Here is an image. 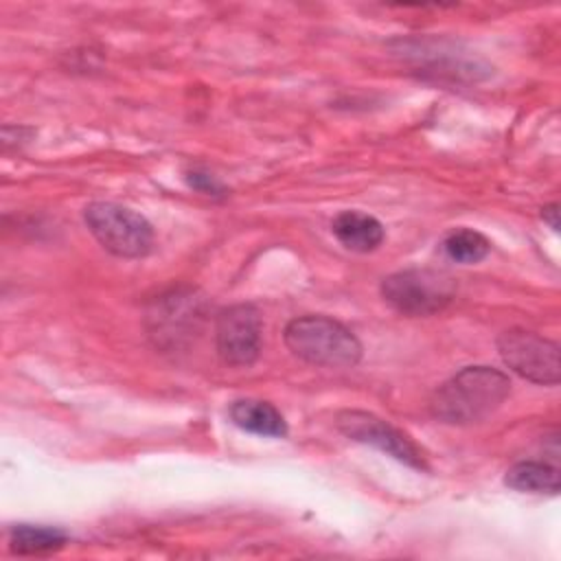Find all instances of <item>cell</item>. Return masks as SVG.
<instances>
[{"instance_id": "7a4b0ae2", "label": "cell", "mask_w": 561, "mask_h": 561, "mask_svg": "<svg viewBox=\"0 0 561 561\" xmlns=\"http://www.w3.org/2000/svg\"><path fill=\"white\" fill-rule=\"evenodd\" d=\"M283 337L289 353L311 366L351 368L362 359V344L355 333L329 316L294 318L287 322Z\"/></svg>"}, {"instance_id": "6da1fadb", "label": "cell", "mask_w": 561, "mask_h": 561, "mask_svg": "<svg viewBox=\"0 0 561 561\" xmlns=\"http://www.w3.org/2000/svg\"><path fill=\"white\" fill-rule=\"evenodd\" d=\"M508 392L511 379L502 370L467 366L436 388L430 399V412L449 425H471L491 416Z\"/></svg>"}, {"instance_id": "277c9868", "label": "cell", "mask_w": 561, "mask_h": 561, "mask_svg": "<svg viewBox=\"0 0 561 561\" xmlns=\"http://www.w3.org/2000/svg\"><path fill=\"white\" fill-rule=\"evenodd\" d=\"M383 300L403 316L421 318L443 311L454 298V283L434 270H401L381 280Z\"/></svg>"}, {"instance_id": "5b68a950", "label": "cell", "mask_w": 561, "mask_h": 561, "mask_svg": "<svg viewBox=\"0 0 561 561\" xmlns=\"http://www.w3.org/2000/svg\"><path fill=\"white\" fill-rule=\"evenodd\" d=\"M497 351L513 373L533 383L557 386L561 379L559 344L543 335L526 329H508L497 337Z\"/></svg>"}, {"instance_id": "7c38bea8", "label": "cell", "mask_w": 561, "mask_h": 561, "mask_svg": "<svg viewBox=\"0 0 561 561\" xmlns=\"http://www.w3.org/2000/svg\"><path fill=\"white\" fill-rule=\"evenodd\" d=\"M504 484L522 491V493H550L557 495L561 480H559V469L548 465V462H537V460H524L513 465L506 476Z\"/></svg>"}, {"instance_id": "5bb4252c", "label": "cell", "mask_w": 561, "mask_h": 561, "mask_svg": "<svg viewBox=\"0 0 561 561\" xmlns=\"http://www.w3.org/2000/svg\"><path fill=\"white\" fill-rule=\"evenodd\" d=\"M186 184L191 188L204 193V195H224L226 193V188H224V184L219 180H215L210 173L197 171V169L186 173Z\"/></svg>"}, {"instance_id": "9a60e30c", "label": "cell", "mask_w": 561, "mask_h": 561, "mask_svg": "<svg viewBox=\"0 0 561 561\" xmlns=\"http://www.w3.org/2000/svg\"><path fill=\"white\" fill-rule=\"evenodd\" d=\"M541 219L557 232L559 230V204H548L541 208Z\"/></svg>"}, {"instance_id": "3957f363", "label": "cell", "mask_w": 561, "mask_h": 561, "mask_svg": "<svg viewBox=\"0 0 561 561\" xmlns=\"http://www.w3.org/2000/svg\"><path fill=\"white\" fill-rule=\"evenodd\" d=\"M92 237L114 256L142 259L153 248V228L136 210L114 202H92L83 208Z\"/></svg>"}, {"instance_id": "30bf717a", "label": "cell", "mask_w": 561, "mask_h": 561, "mask_svg": "<svg viewBox=\"0 0 561 561\" xmlns=\"http://www.w3.org/2000/svg\"><path fill=\"white\" fill-rule=\"evenodd\" d=\"M230 421L259 436H270V438H283L287 436V423L283 414L267 401L261 399H237L232 401L230 410Z\"/></svg>"}, {"instance_id": "9c48e42d", "label": "cell", "mask_w": 561, "mask_h": 561, "mask_svg": "<svg viewBox=\"0 0 561 561\" xmlns=\"http://www.w3.org/2000/svg\"><path fill=\"white\" fill-rule=\"evenodd\" d=\"M331 230L346 250L359 254L377 250L386 237L381 221L362 210H342L333 219Z\"/></svg>"}, {"instance_id": "4fadbf2b", "label": "cell", "mask_w": 561, "mask_h": 561, "mask_svg": "<svg viewBox=\"0 0 561 561\" xmlns=\"http://www.w3.org/2000/svg\"><path fill=\"white\" fill-rule=\"evenodd\" d=\"M443 250L445 254L456 261V263H478L482 261L489 250H491V243L489 239L478 232V230H471V228H458L454 232H449L443 241Z\"/></svg>"}, {"instance_id": "8fae6325", "label": "cell", "mask_w": 561, "mask_h": 561, "mask_svg": "<svg viewBox=\"0 0 561 561\" xmlns=\"http://www.w3.org/2000/svg\"><path fill=\"white\" fill-rule=\"evenodd\" d=\"M68 535L57 526L18 524L9 533V550L13 554H48L64 548Z\"/></svg>"}, {"instance_id": "52a82bcc", "label": "cell", "mask_w": 561, "mask_h": 561, "mask_svg": "<svg viewBox=\"0 0 561 561\" xmlns=\"http://www.w3.org/2000/svg\"><path fill=\"white\" fill-rule=\"evenodd\" d=\"M261 316L252 305H232L217 316L215 342L224 364L248 368L261 353Z\"/></svg>"}, {"instance_id": "8992f818", "label": "cell", "mask_w": 561, "mask_h": 561, "mask_svg": "<svg viewBox=\"0 0 561 561\" xmlns=\"http://www.w3.org/2000/svg\"><path fill=\"white\" fill-rule=\"evenodd\" d=\"M335 425L351 440L373 445L379 451L392 456L394 460H399L412 469H419V471L427 469L423 449L405 432H401L392 423H388L370 412L342 410L335 416Z\"/></svg>"}, {"instance_id": "ba28073f", "label": "cell", "mask_w": 561, "mask_h": 561, "mask_svg": "<svg viewBox=\"0 0 561 561\" xmlns=\"http://www.w3.org/2000/svg\"><path fill=\"white\" fill-rule=\"evenodd\" d=\"M197 298L193 294H180L173 291L171 296H162L160 302H156V309L149 313L151 335L156 342H175V337L184 335L186 329L195 327V320L199 316Z\"/></svg>"}]
</instances>
